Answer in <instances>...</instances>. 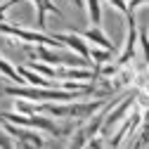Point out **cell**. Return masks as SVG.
Returning a JSON list of instances; mask_svg holds the SVG:
<instances>
[{
	"label": "cell",
	"mask_w": 149,
	"mask_h": 149,
	"mask_svg": "<svg viewBox=\"0 0 149 149\" xmlns=\"http://www.w3.org/2000/svg\"><path fill=\"white\" fill-rule=\"evenodd\" d=\"M0 33L7 36V38H17L26 45H50V47H64L62 40H57V36H47L43 31H29V29H22V26H10V24H0Z\"/></svg>",
	"instance_id": "obj_1"
},
{
	"label": "cell",
	"mask_w": 149,
	"mask_h": 149,
	"mask_svg": "<svg viewBox=\"0 0 149 149\" xmlns=\"http://www.w3.org/2000/svg\"><path fill=\"white\" fill-rule=\"evenodd\" d=\"M57 36V40H62L64 43V47H69V50H73L76 54H81V57H90V45H88V40L83 38L81 33H76V31H64V33H54Z\"/></svg>",
	"instance_id": "obj_2"
},
{
	"label": "cell",
	"mask_w": 149,
	"mask_h": 149,
	"mask_svg": "<svg viewBox=\"0 0 149 149\" xmlns=\"http://www.w3.org/2000/svg\"><path fill=\"white\" fill-rule=\"evenodd\" d=\"M81 36L88 40V43H92V45H97V47H107V50H116L114 47V43L109 40V36L100 29V26H92V29H85V31H81Z\"/></svg>",
	"instance_id": "obj_3"
},
{
	"label": "cell",
	"mask_w": 149,
	"mask_h": 149,
	"mask_svg": "<svg viewBox=\"0 0 149 149\" xmlns=\"http://www.w3.org/2000/svg\"><path fill=\"white\" fill-rule=\"evenodd\" d=\"M31 3L36 5V14H38V31H43L45 29V17H47V12H54V14H62L57 7L52 5V0H31Z\"/></svg>",
	"instance_id": "obj_4"
},
{
	"label": "cell",
	"mask_w": 149,
	"mask_h": 149,
	"mask_svg": "<svg viewBox=\"0 0 149 149\" xmlns=\"http://www.w3.org/2000/svg\"><path fill=\"white\" fill-rule=\"evenodd\" d=\"M0 73H3L10 83H17V85H24V83H26V78L19 73V69H14V66L3 57V54H0Z\"/></svg>",
	"instance_id": "obj_5"
},
{
	"label": "cell",
	"mask_w": 149,
	"mask_h": 149,
	"mask_svg": "<svg viewBox=\"0 0 149 149\" xmlns=\"http://www.w3.org/2000/svg\"><path fill=\"white\" fill-rule=\"evenodd\" d=\"M85 10H88V19L92 26H100L102 24V5L100 0H85Z\"/></svg>",
	"instance_id": "obj_6"
},
{
	"label": "cell",
	"mask_w": 149,
	"mask_h": 149,
	"mask_svg": "<svg viewBox=\"0 0 149 149\" xmlns=\"http://www.w3.org/2000/svg\"><path fill=\"white\" fill-rule=\"evenodd\" d=\"M116 50H107V47H92L90 50V59H92V64L95 66H100V64H107L109 59H111V54H114Z\"/></svg>",
	"instance_id": "obj_7"
},
{
	"label": "cell",
	"mask_w": 149,
	"mask_h": 149,
	"mask_svg": "<svg viewBox=\"0 0 149 149\" xmlns=\"http://www.w3.org/2000/svg\"><path fill=\"white\" fill-rule=\"evenodd\" d=\"M137 45H140V50H142V62L149 64V33H147V31H140Z\"/></svg>",
	"instance_id": "obj_8"
},
{
	"label": "cell",
	"mask_w": 149,
	"mask_h": 149,
	"mask_svg": "<svg viewBox=\"0 0 149 149\" xmlns=\"http://www.w3.org/2000/svg\"><path fill=\"white\" fill-rule=\"evenodd\" d=\"M10 137H12V135L5 130V125H3V123H0V147H3V149H10V147H14V142H12Z\"/></svg>",
	"instance_id": "obj_9"
},
{
	"label": "cell",
	"mask_w": 149,
	"mask_h": 149,
	"mask_svg": "<svg viewBox=\"0 0 149 149\" xmlns=\"http://www.w3.org/2000/svg\"><path fill=\"white\" fill-rule=\"evenodd\" d=\"M109 3L114 5V7H116L121 14H128V12H130V7H128V0H109Z\"/></svg>",
	"instance_id": "obj_10"
},
{
	"label": "cell",
	"mask_w": 149,
	"mask_h": 149,
	"mask_svg": "<svg viewBox=\"0 0 149 149\" xmlns=\"http://www.w3.org/2000/svg\"><path fill=\"white\" fill-rule=\"evenodd\" d=\"M14 3H22V0H5V3L0 5V24L5 22V12H7V10H10L12 5H14Z\"/></svg>",
	"instance_id": "obj_11"
},
{
	"label": "cell",
	"mask_w": 149,
	"mask_h": 149,
	"mask_svg": "<svg viewBox=\"0 0 149 149\" xmlns=\"http://www.w3.org/2000/svg\"><path fill=\"white\" fill-rule=\"evenodd\" d=\"M144 5H149V0H130V3H128L130 12H135L137 7H144Z\"/></svg>",
	"instance_id": "obj_12"
},
{
	"label": "cell",
	"mask_w": 149,
	"mask_h": 149,
	"mask_svg": "<svg viewBox=\"0 0 149 149\" xmlns=\"http://www.w3.org/2000/svg\"><path fill=\"white\" fill-rule=\"evenodd\" d=\"M0 95H3V90H0Z\"/></svg>",
	"instance_id": "obj_13"
}]
</instances>
